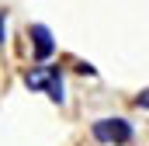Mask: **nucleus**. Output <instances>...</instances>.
Wrapping results in <instances>:
<instances>
[{
  "label": "nucleus",
  "instance_id": "nucleus-2",
  "mask_svg": "<svg viewBox=\"0 0 149 146\" xmlns=\"http://www.w3.org/2000/svg\"><path fill=\"white\" fill-rule=\"evenodd\" d=\"M94 139L97 143H111V146H121L132 139V125L125 118H97L94 122Z\"/></svg>",
  "mask_w": 149,
  "mask_h": 146
},
{
  "label": "nucleus",
  "instance_id": "nucleus-4",
  "mask_svg": "<svg viewBox=\"0 0 149 146\" xmlns=\"http://www.w3.org/2000/svg\"><path fill=\"white\" fill-rule=\"evenodd\" d=\"M135 105H139V108H149V87H146V91H139V98H135Z\"/></svg>",
  "mask_w": 149,
  "mask_h": 146
},
{
  "label": "nucleus",
  "instance_id": "nucleus-3",
  "mask_svg": "<svg viewBox=\"0 0 149 146\" xmlns=\"http://www.w3.org/2000/svg\"><path fill=\"white\" fill-rule=\"evenodd\" d=\"M31 42H35V59L38 63H45V59L52 56V49H56L52 32H49L45 25H31Z\"/></svg>",
  "mask_w": 149,
  "mask_h": 146
},
{
  "label": "nucleus",
  "instance_id": "nucleus-1",
  "mask_svg": "<svg viewBox=\"0 0 149 146\" xmlns=\"http://www.w3.org/2000/svg\"><path fill=\"white\" fill-rule=\"evenodd\" d=\"M24 84L31 91H45L49 101L63 105V73L56 70V66H35L31 73H24Z\"/></svg>",
  "mask_w": 149,
  "mask_h": 146
},
{
  "label": "nucleus",
  "instance_id": "nucleus-5",
  "mask_svg": "<svg viewBox=\"0 0 149 146\" xmlns=\"http://www.w3.org/2000/svg\"><path fill=\"white\" fill-rule=\"evenodd\" d=\"M0 42H3V14H0Z\"/></svg>",
  "mask_w": 149,
  "mask_h": 146
}]
</instances>
